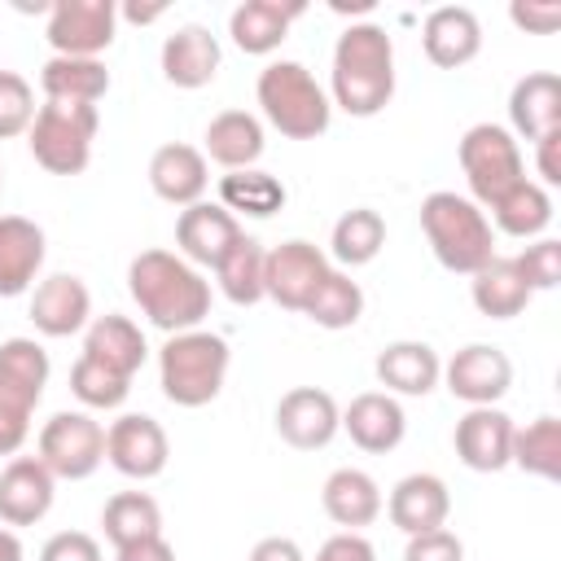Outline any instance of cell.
Returning <instances> with one entry per match:
<instances>
[{"label": "cell", "instance_id": "6da1fadb", "mask_svg": "<svg viewBox=\"0 0 561 561\" xmlns=\"http://www.w3.org/2000/svg\"><path fill=\"white\" fill-rule=\"evenodd\" d=\"M127 289L140 316L167 337L202 329L210 316V280L171 250H140L127 267Z\"/></svg>", "mask_w": 561, "mask_h": 561}, {"label": "cell", "instance_id": "7a4b0ae2", "mask_svg": "<svg viewBox=\"0 0 561 561\" xmlns=\"http://www.w3.org/2000/svg\"><path fill=\"white\" fill-rule=\"evenodd\" d=\"M333 105H342L351 118H373L394 96V44L386 26L377 22H351L333 44V70H329Z\"/></svg>", "mask_w": 561, "mask_h": 561}, {"label": "cell", "instance_id": "3957f363", "mask_svg": "<svg viewBox=\"0 0 561 561\" xmlns=\"http://www.w3.org/2000/svg\"><path fill=\"white\" fill-rule=\"evenodd\" d=\"M421 232L447 272L473 276L482 263L495 259V228L486 210L473 197H460L451 188H438L421 202Z\"/></svg>", "mask_w": 561, "mask_h": 561}, {"label": "cell", "instance_id": "277c9868", "mask_svg": "<svg viewBox=\"0 0 561 561\" xmlns=\"http://www.w3.org/2000/svg\"><path fill=\"white\" fill-rule=\"evenodd\" d=\"M228 342L210 329L171 333L158 351V386L175 408H206L228 377Z\"/></svg>", "mask_w": 561, "mask_h": 561}, {"label": "cell", "instance_id": "5b68a950", "mask_svg": "<svg viewBox=\"0 0 561 561\" xmlns=\"http://www.w3.org/2000/svg\"><path fill=\"white\" fill-rule=\"evenodd\" d=\"M254 96H259L263 118L289 140H316V136L329 131L333 101H329V92L316 83V75L302 61L263 66L259 83H254Z\"/></svg>", "mask_w": 561, "mask_h": 561}, {"label": "cell", "instance_id": "8992f818", "mask_svg": "<svg viewBox=\"0 0 561 561\" xmlns=\"http://www.w3.org/2000/svg\"><path fill=\"white\" fill-rule=\"evenodd\" d=\"M96 105L79 101H44L31 118L26 145L35 162L53 175H79L92 162V136H96Z\"/></svg>", "mask_w": 561, "mask_h": 561}, {"label": "cell", "instance_id": "52a82bcc", "mask_svg": "<svg viewBox=\"0 0 561 561\" xmlns=\"http://www.w3.org/2000/svg\"><path fill=\"white\" fill-rule=\"evenodd\" d=\"M460 171L469 180V193L478 206H495L513 184L526 180V162H522V149H517V136L500 123H473L465 136H460Z\"/></svg>", "mask_w": 561, "mask_h": 561}, {"label": "cell", "instance_id": "ba28073f", "mask_svg": "<svg viewBox=\"0 0 561 561\" xmlns=\"http://www.w3.org/2000/svg\"><path fill=\"white\" fill-rule=\"evenodd\" d=\"M35 447H39V465L53 478L83 482L105 460V425L92 421L88 412H57L53 421H44Z\"/></svg>", "mask_w": 561, "mask_h": 561}, {"label": "cell", "instance_id": "9c48e42d", "mask_svg": "<svg viewBox=\"0 0 561 561\" xmlns=\"http://www.w3.org/2000/svg\"><path fill=\"white\" fill-rule=\"evenodd\" d=\"M118 4L114 0H57L48 9L53 57H96L114 44Z\"/></svg>", "mask_w": 561, "mask_h": 561}, {"label": "cell", "instance_id": "30bf717a", "mask_svg": "<svg viewBox=\"0 0 561 561\" xmlns=\"http://www.w3.org/2000/svg\"><path fill=\"white\" fill-rule=\"evenodd\" d=\"M324 276H329V259L311 241L294 237L263 254V298H272L285 311H302Z\"/></svg>", "mask_w": 561, "mask_h": 561}, {"label": "cell", "instance_id": "8fae6325", "mask_svg": "<svg viewBox=\"0 0 561 561\" xmlns=\"http://www.w3.org/2000/svg\"><path fill=\"white\" fill-rule=\"evenodd\" d=\"M447 390L469 408H495L513 386V364L491 342H469L443 364Z\"/></svg>", "mask_w": 561, "mask_h": 561}, {"label": "cell", "instance_id": "7c38bea8", "mask_svg": "<svg viewBox=\"0 0 561 561\" xmlns=\"http://www.w3.org/2000/svg\"><path fill=\"white\" fill-rule=\"evenodd\" d=\"M167 456H171V443H167V430L145 416V412H123L110 430H105V460L123 473V478H136V482H149L167 469Z\"/></svg>", "mask_w": 561, "mask_h": 561}, {"label": "cell", "instance_id": "4fadbf2b", "mask_svg": "<svg viewBox=\"0 0 561 561\" xmlns=\"http://www.w3.org/2000/svg\"><path fill=\"white\" fill-rule=\"evenodd\" d=\"M342 430V408L320 386H294L276 403V434L298 451H320Z\"/></svg>", "mask_w": 561, "mask_h": 561}, {"label": "cell", "instance_id": "5bb4252c", "mask_svg": "<svg viewBox=\"0 0 561 561\" xmlns=\"http://www.w3.org/2000/svg\"><path fill=\"white\" fill-rule=\"evenodd\" d=\"M241 224L237 215H228L219 202H193L180 210L175 219V245H180V259L193 263V267H219V259L241 241Z\"/></svg>", "mask_w": 561, "mask_h": 561}, {"label": "cell", "instance_id": "9a60e30c", "mask_svg": "<svg viewBox=\"0 0 561 561\" xmlns=\"http://www.w3.org/2000/svg\"><path fill=\"white\" fill-rule=\"evenodd\" d=\"M513 416L500 412V408H469L460 421H456V456L465 469L473 473H500L513 456Z\"/></svg>", "mask_w": 561, "mask_h": 561}, {"label": "cell", "instance_id": "2e32d148", "mask_svg": "<svg viewBox=\"0 0 561 561\" xmlns=\"http://www.w3.org/2000/svg\"><path fill=\"white\" fill-rule=\"evenodd\" d=\"M57 495V478L39 465V456H13L0 469V522L13 526H35L48 517Z\"/></svg>", "mask_w": 561, "mask_h": 561}, {"label": "cell", "instance_id": "e0dca14e", "mask_svg": "<svg viewBox=\"0 0 561 561\" xmlns=\"http://www.w3.org/2000/svg\"><path fill=\"white\" fill-rule=\"evenodd\" d=\"M342 430L351 434V443H355L359 451L386 456V451H394V447L403 443L408 416H403V408H399L394 394H386V390H364V394H355V399L342 408Z\"/></svg>", "mask_w": 561, "mask_h": 561}, {"label": "cell", "instance_id": "ac0fdd59", "mask_svg": "<svg viewBox=\"0 0 561 561\" xmlns=\"http://www.w3.org/2000/svg\"><path fill=\"white\" fill-rule=\"evenodd\" d=\"M48 386V351L35 337L0 342V408L31 416Z\"/></svg>", "mask_w": 561, "mask_h": 561}, {"label": "cell", "instance_id": "d6986e66", "mask_svg": "<svg viewBox=\"0 0 561 561\" xmlns=\"http://www.w3.org/2000/svg\"><path fill=\"white\" fill-rule=\"evenodd\" d=\"M421 48L438 70L469 66L482 48V22L465 4H443L421 22Z\"/></svg>", "mask_w": 561, "mask_h": 561}, {"label": "cell", "instance_id": "ffe728a7", "mask_svg": "<svg viewBox=\"0 0 561 561\" xmlns=\"http://www.w3.org/2000/svg\"><path fill=\"white\" fill-rule=\"evenodd\" d=\"M88 316H92V294L70 272H57V276L39 280L35 294H31V324L44 337H70V333L88 329Z\"/></svg>", "mask_w": 561, "mask_h": 561}, {"label": "cell", "instance_id": "44dd1931", "mask_svg": "<svg viewBox=\"0 0 561 561\" xmlns=\"http://www.w3.org/2000/svg\"><path fill=\"white\" fill-rule=\"evenodd\" d=\"M307 13L302 0H241L228 18V35L241 53L250 57H267L272 48H280V39L289 35V26Z\"/></svg>", "mask_w": 561, "mask_h": 561}, {"label": "cell", "instance_id": "7402d4cb", "mask_svg": "<svg viewBox=\"0 0 561 561\" xmlns=\"http://www.w3.org/2000/svg\"><path fill=\"white\" fill-rule=\"evenodd\" d=\"M377 381L386 386V394H408V399H425L438 381H443V359L430 342H390L381 346L377 364H373Z\"/></svg>", "mask_w": 561, "mask_h": 561}, {"label": "cell", "instance_id": "603a6c76", "mask_svg": "<svg viewBox=\"0 0 561 561\" xmlns=\"http://www.w3.org/2000/svg\"><path fill=\"white\" fill-rule=\"evenodd\" d=\"M386 513H390V526H399L403 535L438 530L451 513L447 482L438 473H408V478L394 482V491L386 500Z\"/></svg>", "mask_w": 561, "mask_h": 561}, {"label": "cell", "instance_id": "cb8c5ba5", "mask_svg": "<svg viewBox=\"0 0 561 561\" xmlns=\"http://www.w3.org/2000/svg\"><path fill=\"white\" fill-rule=\"evenodd\" d=\"M162 75L175 88H206L219 75V39L202 22H184L162 39Z\"/></svg>", "mask_w": 561, "mask_h": 561}, {"label": "cell", "instance_id": "d4e9b609", "mask_svg": "<svg viewBox=\"0 0 561 561\" xmlns=\"http://www.w3.org/2000/svg\"><path fill=\"white\" fill-rule=\"evenodd\" d=\"M508 123L530 145L548 131H561V79L552 70L522 75L508 92Z\"/></svg>", "mask_w": 561, "mask_h": 561}, {"label": "cell", "instance_id": "484cf974", "mask_svg": "<svg viewBox=\"0 0 561 561\" xmlns=\"http://www.w3.org/2000/svg\"><path fill=\"white\" fill-rule=\"evenodd\" d=\"M206 184H210V175H206V153L202 149L180 145V140L153 149V158H149V188L162 202L193 206V202L206 197Z\"/></svg>", "mask_w": 561, "mask_h": 561}, {"label": "cell", "instance_id": "4316f807", "mask_svg": "<svg viewBox=\"0 0 561 561\" xmlns=\"http://www.w3.org/2000/svg\"><path fill=\"white\" fill-rule=\"evenodd\" d=\"M44 267V228L22 215H0V298H18Z\"/></svg>", "mask_w": 561, "mask_h": 561}, {"label": "cell", "instance_id": "83f0119b", "mask_svg": "<svg viewBox=\"0 0 561 561\" xmlns=\"http://www.w3.org/2000/svg\"><path fill=\"white\" fill-rule=\"evenodd\" d=\"M320 504L329 513V522H337L342 530H359L373 526L381 517V486L373 482V473L364 469H333L320 486Z\"/></svg>", "mask_w": 561, "mask_h": 561}, {"label": "cell", "instance_id": "f1b7e54d", "mask_svg": "<svg viewBox=\"0 0 561 561\" xmlns=\"http://www.w3.org/2000/svg\"><path fill=\"white\" fill-rule=\"evenodd\" d=\"M83 355L105 364V368H114V373H123V377H136L145 355H149V346H145V333H140L136 320H127V316H96V320H88Z\"/></svg>", "mask_w": 561, "mask_h": 561}, {"label": "cell", "instance_id": "f546056e", "mask_svg": "<svg viewBox=\"0 0 561 561\" xmlns=\"http://www.w3.org/2000/svg\"><path fill=\"white\" fill-rule=\"evenodd\" d=\"M206 158L228 167V171H245L263 158V123L245 110H224L206 123Z\"/></svg>", "mask_w": 561, "mask_h": 561}, {"label": "cell", "instance_id": "4dcf8cb0", "mask_svg": "<svg viewBox=\"0 0 561 561\" xmlns=\"http://www.w3.org/2000/svg\"><path fill=\"white\" fill-rule=\"evenodd\" d=\"M469 298H473V307H478L482 316H491V320H513V316L526 311V302H530L535 294H530V285L522 280L517 263L495 254L491 263H482V267L473 272Z\"/></svg>", "mask_w": 561, "mask_h": 561}, {"label": "cell", "instance_id": "1f68e13d", "mask_svg": "<svg viewBox=\"0 0 561 561\" xmlns=\"http://www.w3.org/2000/svg\"><path fill=\"white\" fill-rule=\"evenodd\" d=\"M39 88L48 101L96 105L110 92V70L101 57H48L39 70Z\"/></svg>", "mask_w": 561, "mask_h": 561}, {"label": "cell", "instance_id": "d6a6232c", "mask_svg": "<svg viewBox=\"0 0 561 561\" xmlns=\"http://www.w3.org/2000/svg\"><path fill=\"white\" fill-rule=\"evenodd\" d=\"M491 219L504 237H517V241H535L548 224H552V197L543 184L535 180H522L513 184L495 206H491Z\"/></svg>", "mask_w": 561, "mask_h": 561}, {"label": "cell", "instance_id": "836d02e7", "mask_svg": "<svg viewBox=\"0 0 561 561\" xmlns=\"http://www.w3.org/2000/svg\"><path fill=\"white\" fill-rule=\"evenodd\" d=\"M386 245V219L373 210V206H355L346 210L337 224H333V237H329V254L342 263V267H364L381 254Z\"/></svg>", "mask_w": 561, "mask_h": 561}, {"label": "cell", "instance_id": "e575fe53", "mask_svg": "<svg viewBox=\"0 0 561 561\" xmlns=\"http://www.w3.org/2000/svg\"><path fill=\"white\" fill-rule=\"evenodd\" d=\"M101 526H105V539H110L114 548H123V543L162 535V508H158V500L145 495V491H118V495L105 500Z\"/></svg>", "mask_w": 561, "mask_h": 561}, {"label": "cell", "instance_id": "d590c367", "mask_svg": "<svg viewBox=\"0 0 561 561\" xmlns=\"http://www.w3.org/2000/svg\"><path fill=\"white\" fill-rule=\"evenodd\" d=\"M219 206H224L228 215L241 210V215H250V219H267V215H276V210L285 206V184H280L276 175L259 171V167L228 171V175L219 180Z\"/></svg>", "mask_w": 561, "mask_h": 561}, {"label": "cell", "instance_id": "8d00e7d4", "mask_svg": "<svg viewBox=\"0 0 561 561\" xmlns=\"http://www.w3.org/2000/svg\"><path fill=\"white\" fill-rule=\"evenodd\" d=\"M508 465H517V469H526L543 482H557L561 478V421L557 416H535L530 425H517Z\"/></svg>", "mask_w": 561, "mask_h": 561}, {"label": "cell", "instance_id": "74e56055", "mask_svg": "<svg viewBox=\"0 0 561 561\" xmlns=\"http://www.w3.org/2000/svg\"><path fill=\"white\" fill-rule=\"evenodd\" d=\"M263 254H267V250H263L254 237H241V241L219 259L215 276H219V289H224L228 302L254 307V302L263 298Z\"/></svg>", "mask_w": 561, "mask_h": 561}, {"label": "cell", "instance_id": "f35d334b", "mask_svg": "<svg viewBox=\"0 0 561 561\" xmlns=\"http://www.w3.org/2000/svg\"><path fill=\"white\" fill-rule=\"evenodd\" d=\"M307 320H316L320 329H351L364 316V289L359 280H351L346 272L329 267V276L320 280V289L311 294V302L302 307Z\"/></svg>", "mask_w": 561, "mask_h": 561}, {"label": "cell", "instance_id": "ab89813d", "mask_svg": "<svg viewBox=\"0 0 561 561\" xmlns=\"http://www.w3.org/2000/svg\"><path fill=\"white\" fill-rule=\"evenodd\" d=\"M70 390H75V399L83 408H118L131 394V377H123V373L79 355L75 368H70Z\"/></svg>", "mask_w": 561, "mask_h": 561}, {"label": "cell", "instance_id": "60d3db41", "mask_svg": "<svg viewBox=\"0 0 561 561\" xmlns=\"http://www.w3.org/2000/svg\"><path fill=\"white\" fill-rule=\"evenodd\" d=\"M35 118V92L18 70H0V140H13L31 131Z\"/></svg>", "mask_w": 561, "mask_h": 561}, {"label": "cell", "instance_id": "b9f144b4", "mask_svg": "<svg viewBox=\"0 0 561 561\" xmlns=\"http://www.w3.org/2000/svg\"><path fill=\"white\" fill-rule=\"evenodd\" d=\"M513 263H517L522 280L530 285V294H539V289H557V280H561V241L539 237V241H530Z\"/></svg>", "mask_w": 561, "mask_h": 561}, {"label": "cell", "instance_id": "7bdbcfd3", "mask_svg": "<svg viewBox=\"0 0 561 561\" xmlns=\"http://www.w3.org/2000/svg\"><path fill=\"white\" fill-rule=\"evenodd\" d=\"M403 561H465V543L447 526H438V530H425V535H408Z\"/></svg>", "mask_w": 561, "mask_h": 561}, {"label": "cell", "instance_id": "ee69618b", "mask_svg": "<svg viewBox=\"0 0 561 561\" xmlns=\"http://www.w3.org/2000/svg\"><path fill=\"white\" fill-rule=\"evenodd\" d=\"M39 561H101V543L83 530H57L39 548Z\"/></svg>", "mask_w": 561, "mask_h": 561}, {"label": "cell", "instance_id": "f6af8a7d", "mask_svg": "<svg viewBox=\"0 0 561 561\" xmlns=\"http://www.w3.org/2000/svg\"><path fill=\"white\" fill-rule=\"evenodd\" d=\"M316 561H377V552L359 530H337V535H329L320 543Z\"/></svg>", "mask_w": 561, "mask_h": 561}, {"label": "cell", "instance_id": "bcb514c9", "mask_svg": "<svg viewBox=\"0 0 561 561\" xmlns=\"http://www.w3.org/2000/svg\"><path fill=\"white\" fill-rule=\"evenodd\" d=\"M508 18H513V26H522V31H530V35H552L557 26H561V4H513L508 9Z\"/></svg>", "mask_w": 561, "mask_h": 561}, {"label": "cell", "instance_id": "7dc6e473", "mask_svg": "<svg viewBox=\"0 0 561 561\" xmlns=\"http://www.w3.org/2000/svg\"><path fill=\"white\" fill-rule=\"evenodd\" d=\"M535 167H539L543 188L561 184V131H548V136L535 140Z\"/></svg>", "mask_w": 561, "mask_h": 561}, {"label": "cell", "instance_id": "c3c4849f", "mask_svg": "<svg viewBox=\"0 0 561 561\" xmlns=\"http://www.w3.org/2000/svg\"><path fill=\"white\" fill-rule=\"evenodd\" d=\"M26 434H31V416L0 408V456H18L22 443H26Z\"/></svg>", "mask_w": 561, "mask_h": 561}, {"label": "cell", "instance_id": "681fc988", "mask_svg": "<svg viewBox=\"0 0 561 561\" xmlns=\"http://www.w3.org/2000/svg\"><path fill=\"white\" fill-rule=\"evenodd\" d=\"M118 561H175V548L162 539V535H149V539H136V543H123L114 548Z\"/></svg>", "mask_w": 561, "mask_h": 561}, {"label": "cell", "instance_id": "f907efd6", "mask_svg": "<svg viewBox=\"0 0 561 561\" xmlns=\"http://www.w3.org/2000/svg\"><path fill=\"white\" fill-rule=\"evenodd\" d=\"M250 561H307V557H302V548H298L294 539L267 535V539H259V543L250 548Z\"/></svg>", "mask_w": 561, "mask_h": 561}, {"label": "cell", "instance_id": "816d5d0a", "mask_svg": "<svg viewBox=\"0 0 561 561\" xmlns=\"http://www.w3.org/2000/svg\"><path fill=\"white\" fill-rule=\"evenodd\" d=\"M123 18H127V22H136V26L158 22V18H162V4H127V9H123Z\"/></svg>", "mask_w": 561, "mask_h": 561}, {"label": "cell", "instance_id": "f5cc1de1", "mask_svg": "<svg viewBox=\"0 0 561 561\" xmlns=\"http://www.w3.org/2000/svg\"><path fill=\"white\" fill-rule=\"evenodd\" d=\"M0 561H22V539L9 526H0Z\"/></svg>", "mask_w": 561, "mask_h": 561}, {"label": "cell", "instance_id": "db71d44e", "mask_svg": "<svg viewBox=\"0 0 561 561\" xmlns=\"http://www.w3.org/2000/svg\"><path fill=\"white\" fill-rule=\"evenodd\" d=\"M0 188H4V180H0Z\"/></svg>", "mask_w": 561, "mask_h": 561}]
</instances>
